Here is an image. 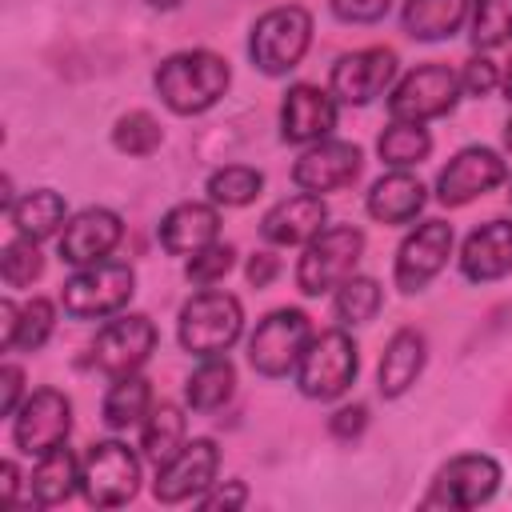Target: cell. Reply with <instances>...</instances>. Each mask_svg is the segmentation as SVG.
<instances>
[{"mask_svg":"<svg viewBox=\"0 0 512 512\" xmlns=\"http://www.w3.org/2000/svg\"><path fill=\"white\" fill-rule=\"evenodd\" d=\"M228 80H232L228 60L216 56V52H208V48L172 52V56L156 68V76H152L160 100H164L176 116H200V112H208V108L228 92Z\"/></svg>","mask_w":512,"mask_h":512,"instance_id":"obj_1","label":"cell"},{"mask_svg":"<svg viewBox=\"0 0 512 512\" xmlns=\"http://www.w3.org/2000/svg\"><path fill=\"white\" fill-rule=\"evenodd\" d=\"M308 44H312V16L300 4H284L252 24L248 56L264 76H284L304 60Z\"/></svg>","mask_w":512,"mask_h":512,"instance_id":"obj_2","label":"cell"},{"mask_svg":"<svg viewBox=\"0 0 512 512\" xmlns=\"http://www.w3.org/2000/svg\"><path fill=\"white\" fill-rule=\"evenodd\" d=\"M356 372H360V356H356L352 336L344 328H328L308 340L296 364V388L308 400H336L352 388Z\"/></svg>","mask_w":512,"mask_h":512,"instance_id":"obj_3","label":"cell"},{"mask_svg":"<svg viewBox=\"0 0 512 512\" xmlns=\"http://www.w3.org/2000/svg\"><path fill=\"white\" fill-rule=\"evenodd\" d=\"M360 252H364V232L352 228V224H332L324 232H316L308 244H304V256L296 264V284L304 296H320V292H332L340 288L356 264H360Z\"/></svg>","mask_w":512,"mask_h":512,"instance_id":"obj_4","label":"cell"},{"mask_svg":"<svg viewBox=\"0 0 512 512\" xmlns=\"http://www.w3.org/2000/svg\"><path fill=\"white\" fill-rule=\"evenodd\" d=\"M244 308L232 292H196L180 308V344L192 356H220L240 340Z\"/></svg>","mask_w":512,"mask_h":512,"instance_id":"obj_5","label":"cell"},{"mask_svg":"<svg viewBox=\"0 0 512 512\" xmlns=\"http://www.w3.org/2000/svg\"><path fill=\"white\" fill-rule=\"evenodd\" d=\"M132 292H136V272H132V264L96 260V264H84L76 276L64 280L60 304H64V312L76 316V320H100V316L120 312Z\"/></svg>","mask_w":512,"mask_h":512,"instance_id":"obj_6","label":"cell"},{"mask_svg":"<svg viewBox=\"0 0 512 512\" xmlns=\"http://www.w3.org/2000/svg\"><path fill=\"white\" fill-rule=\"evenodd\" d=\"M308 340H312L308 316H304L300 308H276V312H268V316L256 324V332L248 336V364H252L260 376H268V380L288 376V372L300 364Z\"/></svg>","mask_w":512,"mask_h":512,"instance_id":"obj_7","label":"cell"},{"mask_svg":"<svg viewBox=\"0 0 512 512\" xmlns=\"http://www.w3.org/2000/svg\"><path fill=\"white\" fill-rule=\"evenodd\" d=\"M80 488L96 508H120L140 488V460L120 440H96L80 460Z\"/></svg>","mask_w":512,"mask_h":512,"instance_id":"obj_8","label":"cell"},{"mask_svg":"<svg viewBox=\"0 0 512 512\" xmlns=\"http://www.w3.org/2000/svg\"><path fill=\"white\" fill-rule=\"evenodd\" d=\"M156 324L140 312H128V316H116L108 320L96 340H92V356L88 364L104 376H128V372H140L144 360L156 352Z\"/></svg>","mask_w":512,"mask_h":512,"instance_id":"obj_9","label":"cell"},{"mask_svg":"<svg viewBox=\"0 0 512 512\" xmlns=\"http://www.w3.org/2000/svg\"><path fill=\"white\" fill-rule=\"evenodd\" d=\"M460 96V76L448 72L444 64H420L416 72H408L392 96H388V116L392 120H408V124H424L436 120L444 112H452Z\"/></svg>","mask_w":512,"mask_h":512,"instance_id":"obj_10","label":"cell"},{"mask_svg":"<svg viewBox=\"0 0 512 512\" xmlns=\"http://www.w3.org/2000/svg\"><path fill=\"white\" fill-rule=\"evenodd\" d=\"M68 428H72V404L56 388L28 392L20 400V408L12 412V440L28 456H44L48 448L64 444L68 440Z\"/></svg>","mask_w":512,"mask_h":512,"instance_id":"obj_11","label":"cell"},{"mask_svg":"<svg viewBox=\"0 0 512 512\" xmlns=\"http://www.w3.org/2000/svg\"><path fill=\"white\" fill-rule=\"evenodd\" d=\"M500 488V464L492 456L468 452L448 460L436 476L432 488L424 496V508H476L484 500H492Z\"/></svg>","mask_w":512,"mask_h":512,"instance_id":"obj_12","label":"cell"},{"mask_svg":"<svg viewBox=\"0 0 512 512\" xmlns=\"http://www.w3.org/2000/svg\"><path fill=\"white\" fill-rule=\"evenodd\" d=\"M452 256V224L448 220H424L416 224L400 248H396V288L400 292H420L428 288V280L440 276V268Z\"/></svg>","mask_w":512,"mask_h":512,"instance_id":"obj_13","label":"cell"},{"mask_svg":"<svg viewBox=\"0 0 512 512\" xmlns=\"http://www.w3.org/2000/svg\"><path fill=\"white\" fill-rule=\"evenodd\" d=\"M504 176H508V164L492 148H480V144L460 148L436 176V200L448 208H460V204L492 192L496 184H504Z\"/></svg>","mask_w":512,"mask_h":512,"instance_id":"obj_14","label":"cell"},{"mask_svg":"<svg viewBox=\"0 0 512 512\" xmlns=\"http://www.w3.org/2000/svg\"><path fill=\"white\" fill-rule=\"evenodd\" d=\"M216 468H220V452H216V444H212L208 436L188 440L168 464L156 468V484H152V492H156L160 504H184V500L204 496V492L212 488Z\"/></svg>","mask_w":512,"mask_h":512,"instance_id":"obj_15","label":"cell"},{"mask_svg":"<svg viewBox=\"0 0 512 512\" xmlns=\"http://www.w3.org/2000/svg\"><path fill=\"white\" fill-rule=\"evenodd\" d=\"M396 80V52L392 48H360L332 64L328 88L340 104H372Z\"/></svg>","mask_w":512,"mask_h":512,"instance_id":"obj_16","label":"cell"},{"mask_svg":"<svg viewBox=\"0 0 512 512\" xmlns=\"http://www.w3.org/2000/svg\"><path fill=\"white\" fill-rule=\"evenodd\" d=\"M360 148L348 144V140H316L296 164H292V180L300 192H336V188H348L356 176H360Z\"/></svg>","mask_w":512,"mask_h":512,"instance_id":"obj_17","label":"cell"},{"mask_svg":"<svg viewBox=\"0 0 512 512\" xmlns=\"http://www.w3.org/2000/svg\"><path fill=\"white\" fill-rule=\"evenodd\" d=\"M336 128V96L316 84H292L280 104V136L288 144H316L328 140Z\"/></svg>","mask_w":512,"mask_h":512,"instance_id":"obj_18","label":"cell"},{"mask_svg":"<svg viewBox=\"0 0 512 512\" xmlns=\"http://www.w3.org/2000/svg\"><path fill=\"white\" fill-rule=\"evenodd\" d=\"M124 236V224L112 208H84L76 212L64 232H60V256L76 268L84 264H96V260H108V252L120 244Z\"/></svg>","mask_w":512,"mask_h":512,"instance_id":"obj_19","label":"cell"},{"mask_svg":"<svg viewBox=\"0 0 512 512\" xmlns=\"http://www.w3.org/2000/svg\"><path fill=\"white\" fill-rule=\"evenodd\" d=\"M328 224V208H324V196L316 192H300V196H288L280 204H272L260 220V232L268 244H308L316 232H324Z\"/></svg>","mask_w":512,"mask_h":512,"instance_id":"obj_20","label":"cell"},{"mask_svg":"<svg viewBox=\"0 0 512 512\" xmlns=\"http://www.w3.org/2000/svg\"><path fill=\"white\" fill-rule=\"evenodd\" d=\"M460 272L476 284L500 280L512 272V220H488L468 232L460 248Z\"/></svg>","mask_w":512,"mask_h":512,"instance_id":"obj_21","label":"cell"},{"mask_svg":"<svg viewBox=\"0 0 512 512\" xmlns=\"http://www.w3.org/2000/svg\"><path fill=\"white\" fill-rule=\"evenodd\" d=\"M220 232V212L216 204H200V200H184L176 208L164 212L160 220V244L172 256H196L208 244H216Z\"/></svg>","mask_w":512,"mask_h":512,"instance_id":"obj_22","label":"cell"},{"mask_svg":"<svg viewBox=\"0 0 512 512\" xmlns=\"http://www.w3.org/2000/svg\"><path fill=\"white\" fill-rule=\"evenodd\" d=\"M424 200H428L424 196V184L412 172L396 168V172H388V176H380L372 184V192H368V216L380 220V224H408V220L420 216Z\"/></svg>","mask_w":512,"mask_h":512,"instance_id":"obj_23","label":"cell"},{"mask_svg":"<svg viewBox=\"0 0 512 512\" xmlns=\"http://www.w3.org/2000/svg\"><path fill=\"white\" fill-rule=\"evenodd\" d=\"M424 356H428L424 336L416 328H400L380 356V396H388V400L404 396L416 384V376L424 372Z\"/></svg>","mask_w":512,"mask_h":512,"instance_id":"obj_24","label":"cell"},{"mask_svg":"<svg viewBox=\"0 0 512 512\" xmlns=\"http://www.w3.org/2000/svg\"><path fill=\"white\" fill-rule=\"evenodd\" d=\"M232 392H236V368L224 352L220 356H200V364L184 380V400H188L192 412H216L232 400Z\"/></svg>","mask_w":512,"mask_h":512,"instance_id":"obj_25","label":"cell"},{"mask_svg":"<svg viewBox=\"0 0 512 512\" xmlns=\"http://www.w3.org/2000/svg\"><path fill=\"white\" fill-rule=\"evenodd\" d=\"M28 488H32V500L36 504H60V500H68L80 488V460L72 456V448L68 444H56L44 456H36V468H32Z\"/></svg>","mask_w":512,"mask_h":512,"instance_id":"obj_26","label":"cell"},{"mask_svg":"<svg viewBox=\"0 0 512 512\" xmlns=\"http://www.w3.org/2000/svg\"><path fill=\"white\" fill-rule=\"evenodd\" d=\"M152 412V388L140 372L128 376H112V388L104 392V424L112 432H124L132 424H140Z\"/></svg>","mask_w":512,"mask_h":512,"instance_id":"obj_27","label":"cell"},{"mask_svg":"<svg viewBox=\"0 0 512 512\" xmlns=\"http://www.w3.org/2000/svg\"><path fill=\"white\" fill-rule=\"evenodd\" d=\"M8 216H12V228H16L20 236L44 240V236H52V232L64 224V196L52 192V188H32V192H24V196L8 208Z\"/></svg>","mask_w":512,"mask_h":512,"instance_id":"obj_28","label":"cell"},{"mask_svg":"<svg viewBox=\"0 0 512 512\" xmlns=\"http://www.w3.org/2000/svg\"><path fill=\"white\" fill-rule=\"evenodd\" d=\"M468 0H408L404 4V32L412 40H444L464 24Z\"/></svg>","mask_w":512,"mask_h":512,"instance_id":"obj_29","label":"cell"},{"mask_svg":"<svg viewBox=\"0 0 512 512\" xmlns=\"http://www.w3.org/2000/svg\"><path fill=\"white\" fill-rule=\"evenodd\" d=\"M184 444H188V440H184V412H180L176 404H156V408L144 416V432H140L144 456L160 468V464H168Z\"/></svg>","mask_w":512,"mask_h":512,"instance_id":"obj_30","label":"cell"},{"mask_svg":"<svg viewBox=\"0 0 512 512\" xmlns=\"http://www.w3.org/2000/svg\"><path fill=\"white\" fill-rule=\"evenodd\" d=\"M376 152L384 164L392 168H408V164H420L428 152H432V136L424 124H408V120H392L380 140H376Z\"/></svg>","mask_w":512,"mask_h":512,"instance_id":"obj_31","label":"cell"},{"mask_svg":"<svg viewBox=\"0 0 512 512\" xmlns=\"http://www.w3.org/2000/svg\"><path fill=\"white\" fill-rule=\"evenodd\" d=\"M260 188H264V176L256 172V168H248V164H228V168H216L212 176H208V200L220 208H244V204H252L256 196H260Z\"/></svg>","mask_w":512,"mask_h":512,"instance_id":"obj_32","label":"cell"},{"mask_svg":"<svg viewBox=\"0 0 512 512\" xmlns=\"http://www.w3.org/2000/svg\"><path fill=\"white\" fill-rule=\"evenodd\" d=\"M384 304V292L372 276H348L340 288H336V320L344 328H356V324H368Z\"/></svg>","mask_w":512,"mask_h":512,"instance_id":"obj_33","label":"cell"},{"mask_svg":"<svg viewBox=\"0 0 512 512\" xmlns=\"http://www.w3.org/2000/svg\"><path fill=\"white\" fill-rule=\"evenodd\" d=\"M472 44L500 48L512 40V0H472Z\"/></svg>","mask_w":512,"mask_h":512,"instance_id":"obj_34","label":"cell"},{"mask_svg":"<svg viewBox=\"0 0 512 512\" xmlns=\"http://www.w3.org/2000/svg\"><path fill=\"white\" fill-rule=\"evenodd\" d=\"M36 244H40V240H28V236H20V232H16V240L4 244V252H0V276H4L8 288H28L32 280H40L44 256H40Z\"/></svg>","mask_w":512,"mask_h":512,"instance_id":"obj_35","label":"cell"},{"mask_svg":"<svg viewBox=\"0 0 512 512\" xmlns=\"http://www.w3.org/2000/svg\"><path fill=\"white\" fill-rule=\"evenodd\" d=\"M160 140H164V132L148 112H128L112 128V144L120 152H128V156H148V152L160 148Z\"/></svg>","mask_w":512,"mask_h":512,"instance_id":"obj_36","label":"cell"},{"mask_svg":"<svg viewBox=\"0 0 512 512\" xmlns=\"http://www.w3.org/2000/svg\"><path fill=\"white\" fill-rule=\"evenodd\" d=\"M52 324H56V308H52V300L32 296V300L16 312V344H12V348H24V352L44 348V340L52 336Z\"/></svg>","mask_w":512,"mask_h":512,"instance_id":"obj_37","label":"cell"},{"mask_svg":"<svg viewBox=\"0 0 512 512\" xmlns=\"http://www.w3.org/2000/svg\"><path fill=\"white\" fill-rule=\"evenodd\" d=\"M232 260H236L232 244H208L204 252L188 256V268H184V272H188V280H192V284H216L220 276H228Z\"/></svg>","mask_w":512,"mask_h":512,"instance_id":"obj_38","label":"cell"},{"mask_svg":"<svg viewBox=\"0 0 512 512\" xmlns=\"http://www.w3.org/2000/svg\"><path fill=\"white\" fill-rule=\"evenodd\" d=\"M496 84H500V72H496V64H492L488 56H472V60H464L460 92H468V96H488Z\"/></svg>","mask_w":512,"mask_h":512,"instance_id":"obj_39","label":"cell"},{"mask_svg":"<svg viewBox=\"0 0 512 512\" xmlns=\"http://www.w3.org/2000/svg\"><path fill=\"white\" fill-rule=\"evenodd\" d=\"M328 4H332V16L344 24H376L392 0H328Z\"/></svg>","mask_w":512,"mask_h":512,"instance_id":"obj_40","label":"cell"},{"mask_svg":"<svg viewBox=\"0 0 512 512\" xmlns=\"http://www.w3.org/2000/svg\"><path fill=\"white\" fill-rule=\"evenodd\" d=\"M248 504V488H244V480H228V484H216L212 492H204L200 496V508H208V512H228V508H244Z\"/></svg>","mask_w":512,"mask_h":512,"instance_id":"obj_41","label":"cell"},{"mask_svg":"<svg viewBox=\"0 0 512 512\" xmlns=\"http://www.w3.org/2000/svg\"><path fill=\"white\" fill-rule=\"evenodd\" d=\"M20 400H24V372L16 364H4L0 368V412L12 416L20 408Z\"/></svg>","mask_w":512,"mask_h":512,"instance_id":"obj_42","label":"cell"},{"mask_svg":"<svg viewBox=\"0 0 512 512\" xmlns=\"http://www.w3.org/2000/svg\"><path fill=\"white\" fill-rule=\"evenodd\" d=\"M364 424H368V408H364V404L340 408V412L332 416V432H336L340 440H352V436H360V432H364Z\"/></svg>","mask_w":512,"mask_h":512,"instance_id":"obj_43","label":"cell"},{"mask_svg":"<svg viewBox=\"0 0 512 512\" xmlns=\"http://www.w3.org/2000/svg\"><path fill=\"white\" fill-rule=\"evenodd\" d=\"M272 276H276V256H272V252H256V256L248 260V280H252L256 288H264V284H272Z\"/></svg>","mask_w":512,"mask_h":512,"instance_id":"obj_44","label":"cell"},{"mask_svg":"<svg viewBox=\"0 0 512 512\" xmlns=\"http://www.w3.org/2000/svg\"><path fill=\"white\" fill-rule=\"evenodd\" d=\"M16 312H20V308L4 296V300H0V324H4V332H0V348H4V352H12V344H16Z\"/></svg>","mask_w":512,"mask_h":512,"instance_id":"obj_45","label":"cell"},{"mask_svg":"<svg viewBox=\"0 0 512 512\" xmlns=\"http://www.w3.org/2000/svg\"><path fill=\"white\" fill-rule=\"evenodd\" d=\"M16 488H20V472H16L12 460H4L0 464V492H4V500H16Z\"/></svg>","mask_w":512,"mask_h":512,"instance_id":"obj_46","label":"cell"},{"mask_svg":"<svg viewBox=\"0 0 512 512\" xmlns=\"http://www.w3.org/2000/svg\"><path fill=\"white\" fill-rule=\"evenodd\" d=\"M144 4H148V8H160V12H168V8H176L180 0H144Z\"/></svg>","mask_w":512,"mask_h":512,"instance_id":"obj_47","label":"cell"},{"mask_svg":"<svg viewBox=\"0 0 512 512\" xmlns=\"http://www.w3.org/2000/svg\"><path fill=\"white\" fill-rule=\"evenodd\" d=\"M500 84H504V96L512 100V60H508V68H504V80H500Z\"/></svg>","mask_w":512,"mask_h":512,"instance_id":"obj_48","label":"cell"},{"mask_svg":"<svg viewBox=\"0 0 512 512\" xmlns=\"http://www.w3.org/2000/svg\"><path fill=\"white\" fill-rule=\"evenodd\" d=\"M504 144H508V152H512V120L504 124Z\"/></svg>","mask_w":512,"mask_h":512,"instance_id":"obj_49","label":"cell"},{"mask_svg":"<svg viewBox=\"0 0 512 512\" xmlns=\"http://www.w3.org/2000/svg\"><path fill=\"white\" fill-rule=\"evenodd\" d=\"M508 196H512V184H508Z\"/></svg>","mask_w":512,"mask_h":512,"instance_id":"obj_50","label":"cell"}]
</instances>
